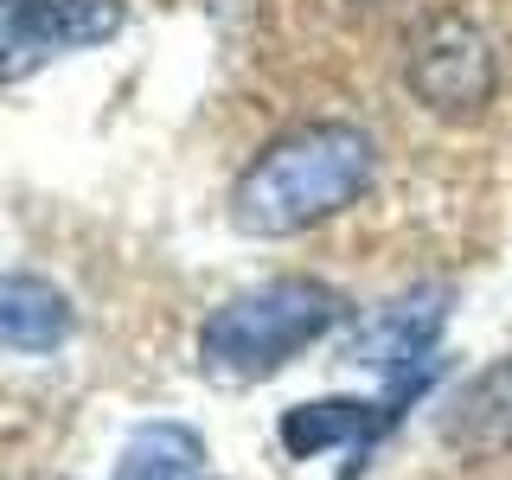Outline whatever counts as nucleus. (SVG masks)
<instances>
[{
  "mask_svg": "<svg viewBox=\"0 0 512 480\" xmlns=\"http://www.w3.org/2000/svg\"><path fill=\"white\" fill-rule=\"evenodd\" d=\"M378 148L352 122H308L269 141L231 192V224L250 237H295L340 218L372 186Z\"/></svg>",
  "mask_w": 512,
  "mask_h": 480,
  "instance_id": "obj_1",
  "label": "nucleus"
},
{
  "mask_svg": "<svg viewBox=\"0 0 512 480\" xmlns=\"http://www.w3.org/2000/svg\"><path fill=\"white\" fill-rule=\"evenodd\" d=\"M346 320L340 288L314 276H276L263 288H244L199 327V365L218 378H269L295 352L320 346Z\"/></svg>",
  "mask_w": 512,
  "mask_h": 480,
  "instance_id": "obj_2",
  "label": "nucleus"
},
{
  "mask_svg": "<svg viewBox=\"0 0 512 480\" xmlns=\"http://www.w3.org/2000/svg\"><path fill=\"white\" fill-rule=\"evenodd\" d=\"M404 77H410V96L423 109L461 122V116H480V109L493 103V90H500V58H493V39L474 20L436 13V20L416 26Z\"/></svg>",
  "mask_w": 512,
  "mask_h": 480,
  "instance_id": "obj_3",
  "label": "nucleus"
},
{
  "mask_svg": "<svg viewBox=\"0 0 512 480\" xmlns=\"http://www.w3.org/2000/svg\"><path fill=\"white\" fill-rule=\"evenodd\" d=\"M122 32L116 0H0V84Z\"/></svg>",
  "mask_w": 512,
  "mask_h": 480,
  "instance_id": "obj_4",
  "label": "nucleus"
},
{
  "mask_svg": "<svg viewBox=\"0 0 512 480\" xmlns=\"http://www.w3.org/2000/svg\"><path fill=\"white\" fill-rule=\"evenodd\" d=\"M442 320H448V288H410V295H397L391 308H378L365 320V333L352 340V359L384 378L423 372V365H436L429 346H436Z\"/></svg>",
  "mask_w": 512,
  "mask_h": 480,
  "instance_id": "obj_5",
  "label": "nucleus"
},
{
  "mask_svg": "<svg viewBox=\"0 0 512 480\" xmlns=\"http://www.w3.org/2000/svg\"><path fill=\"white\" fill-rule=\"evenodd\" d=\"M442 442L468 461H506L512 455V352L474 372L442 410Z\"/></svg>",
  "mask_w": 512,
  "mask_h": 480,
  "instance_id": "obj_6",
  "label": "nucleus"
},
{
  "mask_svg": "<svg viewBox=\"0 0 512 480\" xmlns=\"http://www.w3.org/2000/svg\"><path fill=\"white\" fill-rule=\"evenodd\" d=\"M77 314L64 288L45 276H0V346L7 352H58L71 340Z\"/></svg>",
  "mask_w": 512,
  "mask_h": 480,
  "instance_id": "obj_7",
  "label": "nucleus"
},
{
  "mask_svg": "<svg viewBox=\"0 0 512 480\" xmlns=\"http://www.w3.org/2000/svg\"><path fill=\"white\" fill-rule=\"evenodd\" d=\"M404 410L397 397L384 404H359V397H327V404H295L282 416V448L288 455H320V448H340V442H372L391 416Z\"/></svg>",
  "mask_w": 512,
  "mask_h": 480,
  "instance_id": "obj_8",
  "label": "nucleus"
},
{
  "mask_svg": "<svg viewBox=\"0 0 512 480\" xmlns=\"http://www.w3.org/2000/svg\"><path fill=\"white\" fill-rule=\"evenodd\" d=\"M199 461L205 442L186 423H141L116 461V480H199Z\"/></svg>",
  "mask_w": 512,
  "mask_h": 480,
  "instance_id": "obj_9",
  "label": "nucleus"
}]
</instances>
